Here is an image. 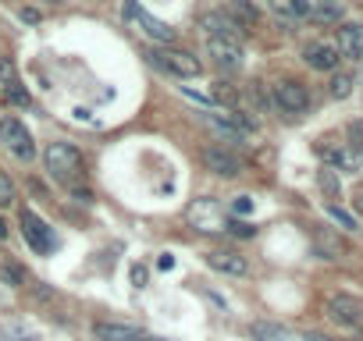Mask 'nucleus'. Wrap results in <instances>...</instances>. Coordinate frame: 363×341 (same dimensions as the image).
I'll return each instance as SVG.
<instances>
[{
	"mask_svg": "<svg viewBox=\"0 0 363 341\" xmlns=\"http://www.w3.org/2000/svg\"><path fill=\"white\" fill-rule=\"evenodd\" d=\"M43 167H47L50 182L72 189V185L82 178V153H79L72 142H50V146L43 149Z\"/></svg>",
	"mask_w": 363,
	"mask_h": 341,
	"instance_id": "f257e3e1",
	"label": "nucleus"
},
{
	"mask_svg": "<svg viewBox=\"0 0 363 341\" xmlns=\"http://www.w3.org/2000/svg\"><path fill=\"white\" fill-rule=\"evenodd\" d=\"M146 61L164 71V75H174V79H196L203 71V64L189 54V50H178V47H150L146 50Z\"/></svg>",
	"mask_w": 363,
	"mask_h": 341,
	"instance_id": "f03ea898",
	"label": "nucleus"
},
{
	"mask_svg": "<svg viewBox=\"0 0 363 341\" xmlns=\"http://www.w3.org/2000/svg\"><path fill=\"white\" fill-rule=\"evenodd\" d=\"M121 11H125V18L143 33V36H150L157 47H171L174 43V29L167 25V22H160V18H153L146 8H139L135 4V0H125V4H121Z\"/></svg>",
	"mask_w": 363,
	"mask_h": 341,
	"instance_id": "7ed1b4c3",
	"label": "nucleus"
},
{
	"mask_svg": "<svg viewBox=\"0 0 363 341\" xmlns=\"http://www.w3.org/2000/svg\"><path fill=\"white\" fill-rule=\"evenodd\" d=\"M0 142H4L11 149V156L22 160V163H33L36 160V142H33L29 128L18 117H0Z\"/></svg>",
	"mask_w": 363,
	"mask_h": 341,
	"instance_id": "20e7f679",
	"label": "nucleus"
},
{
	"mask_svg": "<svg viewBox=\"0 0 363 341\" xmlns=\"http://www.w3.org/2000/svg\"><path fill=\"white\" fill-rule=\"evenodd\" d=\"M18 224H22V238H26V245H29L33 253L47 256V253L54 249V228H50L40 214L22 210V214H18Z\"/></svg>",
	"mask_w": 363,
	"mask_h": 341,
	"instance_id": "39448f33",
	"label": "nucleus"
},
{
	"mask_svg": "<svg viewBox=\"0 0 363 341\" xmlns=\"http://www.w3.org/2000/svg\"><path fill=\"white\" fill-rule=\"evenodd\" d=\"M203 167L211 170V175H218V178H239L246 170V160L235 149H228V146H207L203 149Z\"/></svg>",
	"mask_w": 363,
	"mask_h": 341,
	"instance_id": "423d86ee",
	"label": "nucleus"
},
{
	"mask_svg": "<svg viewBox=\"0 0 363 341\" xmlns=\"http://www.w3.org/2000/svg\"><path fill=\"white\" fill-rule=\"evenodd\" d=\"M274 107H281L285 114H303L306 107H310V93H306V86L303 82H296V79H281L278 86H274Z\"/></svg>",
	"mask_w": 363,
	"mask_h": 341,
	"instance_id": "0eeeda50",
	"label": "nucleus"
},
{
	"mask_svg": "<svg viewBox=\"0 0 363 341\" xmlns=\"http://www.w3.org/2000/svg\"><path fill=\"white\" fill-rule=\"evenodd\" d=\"M317 156L331 167V170H359L363 167V153L345 146H331V142H317Z\"/></svg>",
	"mask_w": 363,
	"mask_h": 341,
	"instance_id": "6e6552de",
	"label": "nucleus"
},
{
	"mask_svg": "<svg viewBox=\"0 0 363 341\" xmlns=\"http://www.w3.org/2000/svg\"><path fill=\"white\" fill-rule=\"evenodd\" d=\"M324 313L338 323V327H359L363 323V302L352 295H331L324 302Z\"/></svg>",
	"mask_w": 363,
	"mask_h": 341,
	"instance_id": "1a4fd4ad",
	"label": "nucleus"
},
{
	"mask_svg": "<svg viewBox=\"0 0 363 341\" xmlns=\"http://www.w3.org/2000/svg\"><path fill=\"white\" fill-rule=\"evenodd\" d=\"M207 267L218 270V274H228V277H246L250 274V260L235 249H211L207 253Z\"/></svg>",
	"mask_w": 363,
	"mask_h": 341,
	"instance_id": "9d476101",
	"label": "nucleus"
},
{
	"mask_svg": "<svg viewBox=\"0 0 363 341\" xmlns=\"http://www.w3.org/2000/svg\"><path fill=\"white\" fill-rule=\"evenodd\" d=\"M200 29L207 33V40H235V43H242V36H246L225 11H207L200 18Z\"/></svg>",
	"mask_w": 363,
	"mask_h": 341,
	"instance_id": "9b49d317",
	"label": "nucleus"
},
{
	"mask_svg": "<svg viewBox=\"0 0 363 341\" xmlns=\"http://www.w3.org/2000/svg\"><path fill=\"white\" fill-rule=\"evenodd\" d=\"M303 61L313 68V71H335L338 68V50H335V43H324V40H313V43H306L303 47Z\"/></svg>",
	"mask_w": 363,
	"mask_h": 341,
	"instance_id": "f8f14e48",
	"label": "nucleus"
},
{
	"mask_svg": "<svg viewBox=\"0 0 363 341\" xmlns=\"http://www.w3.org/2000/svg\"><path fill=\"white\" fill-rule=\"evenodd\" d=\"M207 47H211V57H214L218 68H225V71H239L242 68V43H235V40H207Z\"/></svg>",
	"mask_w": 363,
	"mask_h": 341,
	"instance_id": "ddd939ff",
	"label": "nucleus"
},
{
	"mask_svg": "<svg viewBox=\"0 0 363 341\" xmlns=\"http://www.w3.org/2000/svg\"><path fill=\"white\" fill-rule=\"evenodd\" d=\"M93 334H96V341H146V330H139L132 323H114V320H96Z\"/></svg>",
	"mask_w": 363,
	"mask_h": 341,
	"instance_id": "4468645a",
	"label": "nucleus"
},
{
	"mask_svg": "<svg viewBox=\"0 0 363 341\" xmlns=\"http://www.w3.org/2000/svg\"><path fill=\"white\" fill-rule=\"evenodd\" d=\"M225 15H228L242 33H253V29L260 25V11H257L253 0H225Z\"/></svg>",
	"mask_w": 363,
	"mask_h": 341,
	"instance_id": "2eb2a0df",
	"label": "nucleus"
},
{
	"mask_svg": "<svg viewBox=\"0 0 363 341\" xmlns=\"http://www.w3.org/2000/svg\"><path fill=\"white\" fill-rule=\"evenodd\" d=\"M338 57H349V61H359L363 57V25H356V22H345L342 29H338Z\"/></svg>",
	"mask_w": 363,
	"mask_h": 341,
	"instance_id": "dca6fc26",
	"label": "nucleus"
},
{
	"mask_svg": "<svg viewBox=\"0 0 363 341\" xmlns=\"http://www.w3.org/2000/svg\"><path fill=\"white\" fill-rule=\"evenodd\" d=\"M313 253L320 260H342L345 256V242L331 228H313Z\"/></svg>",
	"mask_w": 363,
	"mask_h": 341,
	"instance_id": "f3484780",
	"label": "nucleus"
},
{
	"mask_svg": "<svg viewBox=\"0 0 363 341\" xmlns=\"http://www.w3.org/2000/svg\"><path fill=\"white\" fill-rule=\"evenodd\" d=\"M267 4H271V11H274L278 18H285V22H299V18L310 15V0H267Z\"/></svg>",
	"mask_w": 363,
	"mask_h": 341,
	"instance_id": "a211bd4d",
	"label": "nucleus"
},
{
	"mask_svg": "<svg viewBox=\"0 0 363 341\" xmlns=\"http://www.w3.org/2000/svg\"><path fill=\"white\" fill-rule=\"evenodd\" d=\"M250 334H253L257 341H292L285 327H278V323H264V320H260V323H253V327H250Z\"/></svg>",
	"mask_w": 363,
	"mask_h": 341,
	"instance_id": "6ab92c4d",
	"label": "nucleus"
},
{
	"mask_svg": "<svg viewBox=\"0 0 363 341\" xmlns=\"http://www.w3.org/2000/svg\"><path fill=\"white\" fill-rule=\"evenodd\" d=\"M317 185H320V192H324L328 200H338V196H342V185H338V175H335V170H331V167H320V170H317Z\"/></svg>",
	"mask_w": 363,
	"mask_h": 341,
	"instance_id": "aec40b11",
	"label": "nucleus"
},
{
	"mask_svg": "<svg viewBox=\"0 0 363 341\" xmlns=\"http://www.w3.org/2000/svg\"><path fill=\"white\" fill-rule=\"evenodd\" d=\"M214 210H218V207H214L211 200H200V203L193 207V221H196V228H200V231H214V224H211Z\"/></svg>",
	"mask_w": 363,
	"mask_h": 341,
	"instance_id": "412c9836",
	"label": "nucleus"
},
{
	"mask_svg": "<svg viewBox=\"0 0 363 341\" xmlns=\"http://www.w3.org/2000/svg\"><path fill=\"white\" fill-rule=\"evenodd\" d=\"M352 86H356V82H352V75H349V71H338V75L331 79V86H328V93H331L335 100H345V96L352 93Z\"/></svg>",
	"mask_w": 363,
	"mask_h": 341,
	"instance_id": "4be33fe9",
	"label": "nucleus"
},
{
	"mask_svg": "<svg viewBox=\"0 0 363 341\" xmlns=\"http://www.w3.org/2000/svg\"><path fill=\"white\" fill-rule=\"evenodd\" d=\"M328 217H331V221H335V224H338L342 231H359V221H356V217H352L349 210H342V207H335V203L328 207Z\"/></svg>",
	"mask_w": 363,
	"mask_h": 341,
	"instance_id": "5701e85b",
	"label": "nucleus"
},
{
	"mask_svg": "<svg viewBox=\"0 0 363 341\" xmlns=\"http://www.w3.org/2000/svg\"><path fill=\"white\" fill-rule=\"evenodd\" d=\"M306 18H313V22H338L342 18V8L338 4H313Z\"/></svg>",
	"mask_w": 363,
	"mask_h": 341,
	"instance_id": "b1692460",
	"label": "nucleus"
},
{
	"mask_svg": "<svg viewBox=\"0 0 363 341\" xmlns=\"http://www.w3.org/2000/svg\"><path fill=\"white\" fill-rule=\"evenodd\" d=\"M225 231L235 235V238H253V235H257V228H253L250 221H242V217H228V221H225Z\"/></svg>",
	"mask_w": 363,
	"mask_h": 341,
	"instance_id": "393cba45",
	"label": "nucleus"
},
{
	"mask_svg": "<svg viewBox=\"0 0 363 341\" xmlns=\"http://www.w3.org/2000/svg\"><path fill=\"white\" fill-rule=\"evenodd\" d=\"M211 100H214V103H225L228 110H235V89H232V86H225V82H214Z\"/></svg>",
	"mask_w": 363,
	"mask_h": 341,
	"instance_id": "a878e982",
	"label": "nucleus"
},
{
	"mask_svg": "<svg viewBox=\"0 0 363 341\" xmlns=\"http://www.w3.org/2000/svg\"><path fill=\"white\" fill-rule=\"evenodd\" d=\"M15 182L8 178V170H0V210H8L11 203H15Z\"/></svg>",
	"mask_w": 363,
	"mask_h": 341,
	"instance_id": "bb28decb",
	"label": "nucleus"
},
{
	"mask_svg": "<svg viewBox=\"0 0 363 341\" xmlns=\"http://www.w3.org/2000/svg\"><path fill=\"white\" fill-rule=\"evenodd\" d=\"M349 146L363 153V121H349Z\"/></svg>",
	"mask_w": 363,
	"mask_h": 341,
	"instance_id": "cd10ccee",
	"label": "nucleus"
},
{
	"mask_svg": "<svg viewBox=\"0 0 363 341\" xmlns=\"http://www.w3.org/2000/svg\"><path fill=\"white\" fill-rule=\"evenodd\" d=\"M246 214H253V200H250V196H235V203H232V217H246Z\"/></svg>",
	"mask_w": 363,
	"mask_h": 341,
	"instance_id": "c85d7f7f",
	"label": "nucleus"
},
{
	"mask_svg": "<svg viewBox=\"0 0 363 341\" xmlns=\"http://www.w3.org/2000/svg\"><path fill=\"white\" fill-rule=\"evenodd\" d=\"M18 75H15V64L8 61V57H0V86H11Z\"/></svg>",
	"mask_w": 363,
	"mask_h": 341,
	"instance_id": "c756f323",
	"label": "nucleus"
},
{
	"mask_svg": "<svg viewBox=\"0 0 363 341\" xmlns=\"http://www.w3.org/2000/svg\"><path fill=\"white\" fill-rule=\"evenodd\" d=\"M4 89H8V96H11L15 103H26V107H29V93H26V89L18 86V79H15L11 86H4Z\"/></svg>",
	"mask_w": 363,
	"mask_h": 341,
	"instance_id": "7c9ffc66",
	"label": "nucleus"
},
{
	"mask_svg": "<svg viewBox=\"0 0 363 341\" xmlns=\"http://www.w3.org/2000/svg\"><path fill=\"white\" fill-rule=\"evenodd\" d=\"M132 284H135V288H143V284H146V267H139V263L132 267Z\"/></svg>",
	"mask_w": 363,
	"mask_h": 341,
	"instance_id": "2f4dec72",
	"label": "nucleus"
},
{
	"mask_svg": "<svg viewBox=\"0 0 363 341\" xmlns=\"http://www.w3.org/2000/svg\"><path fill=\"white\" fill-rule=\"evenodd\" d=\"M157 267H160V270H171V267H174V256H171V253H160Z\"/></svg>",
	"mask_w": 363,
	"mask_h": 341,
	"instance_id": "473e14b6",
	"label": "nucleus"
},
{
	"mask_svg": "<svg viewBox=\"0 0 363 341\" xmlns=\"http://www.w3.org/2000/svg\"><path fill=\"white\" fill-rule=\"evenodd\" d=\"M22 18H26V22H40V11H36V8H26Z\"/></svg>",
	"mask_w": 363,
	"mask_h": 341,
	"instance_id": "72a5a7b5",
	"label": "nucleus"
},
{
	"mask_svg": "<svg viewBox=\"0 0 363 341\" xmlns=\"http://www.w3.org/2000/svg\"><path fill=\"white\" fill-rule=\"evenodd\" d=\"M306 341H338V337H328V334H317L313 330V334H306Z\"/></svg>",
	"mask_w": 363,
	"mask_h": 341,
	"instance_id": "f704fd0d",
	"label": "nucleus"
},
{
	"mask_svg": "<svg viewBox=\"0 0 363 341\" xmlns=\"http://www.w3.org/2000/svg\"><path fill=\"white\" fill-rule=\"evenodd\" d=\"M4 238H8V221L0 217V242H4Z\"/></svg>",
	"mask_w": 363,
	"mask_h": 341,
	"instance_id": "c9c22d12",
	"label": "nucleus"
},
{
	"mask_svg": "<svg viewBox=\"0 0 363 341\" xmlns=\"http://www.w3.org/2000/svg\"><path fill=\"white\" fill-rule=\"evenodd\" d=\"M313 4H338V0H310V8H313Z\"/></svg>",
	"mask_w": 363,
	"mask_h": 341,
	"instance_id": "e433bc0d",
	"label": "nucleus"
},
{
	"mask_svg": "<svg viewBox=\"0 0 363 341\" xmlns=\"http://www.w3.org/2000/svg\"><path fill=\"white\" fill-rule=\"evenodd\" d=\"M43 4H65V0H43Z\"/></svg>",
	"mask_w": 363,
	"mask_h": 341,
	"instance_id": "4c0bfd02",
	"label": "nucleus"
}]
</instances>
